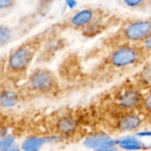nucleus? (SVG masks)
Wrapping results in <instances>:
<instances>
[{"label": "nucleus", "instance_id": "1", "mask_svg": "<svg viewBox=\"0 0 151 151\" xmlns=\"http://www.w3.org/2000/svg\"><path fill=\"white\" fill-rule=\"evenodd\" d=\"M35 48L32 45L25 44L15 50L8 60V67L14 72L24 71L34 58Z\"/></svg>", "mask_w": 151, "mask_h": 151}, {"label": "nucleus", "instance_id": "2", "mask_svg": "<svg viewBox=\"0 0 151 151\" xmlns=\"http://www.w3.org/2000/svg\"><path fill=\"white\" fill-rule=\"evenodd\" d=\"M139 58L138 51L131 47H122L116 50L111 56V62L118 67L134 64Z\"/></svg>", "mask_w": 151, "mask_h": 151}, {"label": "nucleus", "instance_id": "3", "mask_svg": "<svg viewBox=\"0 0 151 151\" xmlns=\"http://www.w3.org/2000/svg\"><path fill=\"white\" fill-rule=\"evenodd\" d=\"M151 33V22L149 20H139L127 25L125 28V36L132 41L144 40Z\"/></svg>", "mask_w": 151, "mask_h": 151}, {"label": "nucleus", "instance_id": "4", "mask_svg": "<svg viewBox=\"0 0 151 151\" xmlns=\"http://www.w3.org/2000/svg\"><path fill=\"white\" fill-rule=\"evenodd\" d=\"M29 82L35 89L48 90L54 84V77L47 70H37L30 76Z\"/></svg>", "mask_w": 151, "mask_h": 151}, {"label": "nucleus", "instance_id": "5", "mask_svg": "<svg viewBox=\"0 0 151 151\" xmlns=\"http://www.w3.org/2000/svg\"><path fill=\"white\" fill-rule=\"evenodd\" d=\"M84 144L87 148L96 150L104 147H114L117 142L111 140L110 136L104 134H96L88 136L85 140Z\"/></svg>", "mask_w": 151, "mask_h": 151}, {"label": "nucleus", "instance_id": "6", "mask_svg": "<svg viewBox=\"0 0 151 151\" xmlns=\"http://www.w3.org/2000/svg\"><path fill=\"white\" fill-rule=\"evenodd\" d=\"M141 95L139 92L134 90H128L126 91L119 99V104L123 108L126 109H131L134 106H136L140 101H141Z\"/></svg>", "mask_w": 151, "mask_h": 151}, {"label": "nucleus", "instance_id": "7", "mask_svg": "<svg viewBox=\"0 0 151 151\" xmlns=\"http://www.w3.org/2000/svg\"><path fill=\"white\" fill-rule=\"evenodd\" d=\"M142 123L141 119L134 114L125 116L119 121V128L123 131H133L140 127Z\"/></svg>", "mask_w": 151, "mask_h": 151}, {"label": "nucleus", "instance_id": "8", "mask_svg": "<svg viewBox=\"0 0 151 151\" xmlns=\"http://www.w3.org/2000/svg\"><path fill=\"white\" fill-rule=\"evenodd\" d=\"M94 17V13L91 10H81L78 12L71 19V23L75 27H81L88 24Z\"/></svg>", "mask_w": 151, "mask_h": 151}, {"label": "nucleus", "instance_id": "9", "mask_svg": "<svg viewBox=\"0 0 151 151\" xmlns=\"http://www.w3.org/2000/svg\"><path fill=\"white\" fill-rule=\"evenodd\" d=\"M50 139H42L38 137H30L23 142L21 145V149L24 151H39L41 147L46 142V141H49Z\"/></svg>", "mask_w": 151, "mask_h": 151}, {"label": "nucleus", "instance_id": "10", "mask_svg": "<svg viewBox=\"0 0 151 151\" xmlns=\"http://www.w3.org/2000/svg\"><path fill=\"white\" fill-rule=\"evenodd\" d=\"M18 102V96L17 95L10 90L3 91L1 93L0 97V104L3 108H8L14 106Z\"/></svg>", "mask_w": 151, "mask_h": 151}, {"label": "nucleus", "instance_id": "11", "mask_svg": "<svg viewBox=\"0 0 151 151\" xmlns=\"http://www.w3.org/2000/svg\"><path fill=\"white\" fill-rule=\"evenodd\" d=\"M76 127V121L69 117L61 119L58 122V129L63 134H70L73 132Z\"/></svg>", "mask_w": 151, "mask_h": 151}, {"label": "nucleus", "instance_id": "12", "mask_svg": "<svg viewBox=\"0 0 151 151\" xmlns=\"http://www.w3.org/2000/svg\"><path fill=\"white\" fill-rule=\"evenodd\" d=\"M14 142V137L9 135V136H4L1 138L0 141V151H5L9 148L12 147V144Z\"/></svg>", "mask_w": 151, "mask_h": 151}, {"label": "nucleus", "instance_id": "13", "mask_svg": "<svg viewBox=\"0 0 151 151\" xmlns=\"http://www.w3.org/2000/svg\"><path fill=\"white\" fill-rule=\"evenodd\" d=\"M11 37V34H10V31L7 27H1V29H0V41H1V45L3 46L4 43H6L9 39Z\"/></svg>", "mask_w": 151, "mask_h": 151}, {"label": "nucleus", "instance_id": "14", "mask_svg": "<svg viewBox=\"0 0 151 151\" xmlns=\"http://www.w3.org/2000/svg\"><path fill=\"white\" fill-rule=\"evenodd\" d=\"M121 149L123 150H141L143 148V144L141 142H135V143H130V144H127V145H122L120 146Z\"/></svg>", "mask_w": 151, "mask_h": 151}, {"label": "nucleus", "instance_id": "15", "mask_svg": "<svg viewBox=\"0 0 151 151\" xmlns=\"http://www.w3.org/2000/svg\"><path fill=\"white\" fill-rule=\"evenodd\" d=\"M144 106L149 111L151 112V92L147 96V97L144 100Z\"/></svg>", "mask_w": 151, "mask_h": 151}, {"label": "nucleus", "instance_id": "16", "mask_svg": "<svg viewBox=\"0 0 151 151\" xmlns=\"http://www.w3.org/2000/svg\"><path fill=\"white\" fill-rule=\"evenodd\" d=\"M143 3L142 0H126L125 4L129 6H137L139 4H142Z\"/></svg>", "mask_w": 151, "mask_h": 151}, {"label": "nucleus", "instance_id": "17", "mask_svg": "<svg viewBox=\"0 0 151 151\" xmlns=\"http://www.w3.org/2000/svg\"><path fill=\"white\" fill-rule=\"evenodd\" d=\"M143 44L147 50H151V33L143 40Z\"/></svg>", "mask_w": 151, "mask_h": 151}, {"label": "nucleus", "instance_id": "18", "mask_svg": "<svg viewBox=\"0 0 151 151\" xmlns=\"http://www.w3.org/2000/svg\"><path fill=\"white\" fill-rule=\"evenodd\" d=\"M12 4V1H10V0H0V8L1 9H4L5 7H8L10 6L11 4Z\"/></svg>", "mask_w": 151, "mask_h": 151}, {"label": "nucleus", "instance_id": "19", "mask_svg": "<svg viewBox=\"0 0 151 151\" xmlns=\"http://www.w3.org/2000/svg\"><path fill=\"white\" fill-rule=\"evenodd\" d=\"M66 4L68 5L69 8L73 9V8H74L76 6L77 2L76 1H73V0H68V1H66Z\"/></svg>", "mask_w": 151, "mask_h": 151}, {"label": "nucleus", "instance_id": "20", "mask_svg": "<svg viewBox=\"0 0 151 151\" xmlns=\"http://www.w3.org/2000/svg\"><path fill=\"white\" fill-rule=\"evenodd\" d=\"M116 150H117V148L114 146V147H104V148L96 150V151H115Z\"/></svg>", "mask_w": 151, "mask_h": 151}, {"label": "nucleus", "instance_id": "21", "mask_svg": "<svg viewBox=\"0 0 151 151\" xmlns=\"http://www.w3.org/2000/svg\"><path fill=\"white\" fill-rule=\"evenodd\" d=\"M137 135H138V136H150V137H151V132H142V133H139Z\"/></svg>", "mask_w": 151, "mask_h": 151}, {"label": "nucleus", "instance_id": "22", "mask_svg": "<svg viewBox=\"0 0 151 151\" xmlns=\"http://www.w3.org/2000/svg\"><path fill=\"white\" fill-rule=\"evenodd\" d=\"M5 151H20V150H19V149L17 146H12V147L9 148L8 150H6Z\"/></svg>", "mask_w": 151, "mask_h": 151}]
</instances>
